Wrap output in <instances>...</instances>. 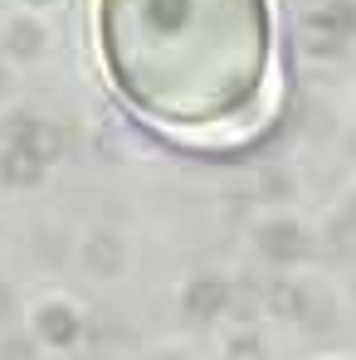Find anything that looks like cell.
<instances>
[{
	"instance_id": "1",
	"label": "cell",
	"mask_w": 356,
	"mask_h": 360,
	"mask_svg": "<svg viewBox=\"0 0 356 360\" xmlns=\"http://www.w3.org/2000/svg\"><path fill=\"white\" fill-rule=\"evenodd\" d=\"M93 44L118 103L176 141L225 146L274 108V0H93Z\"/></svg>"
}]
</instances>
